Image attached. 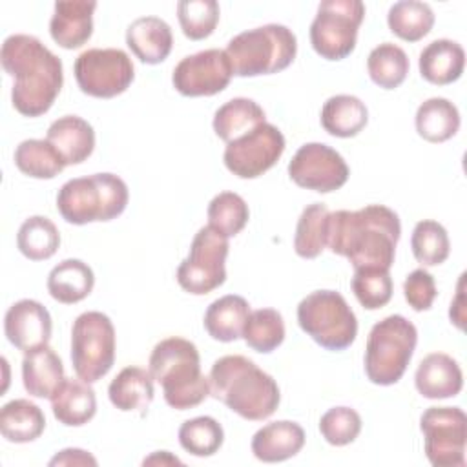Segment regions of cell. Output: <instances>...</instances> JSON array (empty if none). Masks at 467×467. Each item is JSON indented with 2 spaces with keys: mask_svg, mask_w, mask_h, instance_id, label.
Returning <instances> with one entry per match:
<instances>
[{
  "mask_svg": "<svg viewBox=\"0 0 467 467\" xmlns=\"http://www.w3.org/2000/svg\"><path fill=\"white\" fill-rule=\"evenodd\" d=\"M401 223L394 210L368 204L361 210H337L328 213L327 246L347 257L356 268H385L394 263Z\"/></svg>",
  "mask_w": 467,
  "mask_h": 467,
  "instance_id": "6da1fadb",
  "label": "cell"
},
{
  "mask_svg": "<svg viewBox=\"0 0 467 467\" xmlns=\"http://www.w3.org/2000/svg\"><path fill=\"white\" fill-rule=\"evenodd\" d=\"M4 71L15 78L13 108L24 117H40L53 106L64 84L62 60L33 35H9L0 49Z\"/></svg>",
  "mask_w": 467,
  "mask_h": 467,
  "instance_id": "7a4b0ae2",
  "label": "cell"
},
{
  "mask_svg": "<svg viewBox=\"0 0 467 467\" xmlns=\"http://www.w3.org/2000/svg\"><path fill=\"white\" fill-rule=\"evenodd\" d=\"M210 396L250 421L270 418L279 407L275 379L252 359L232 354L213 361L210 368Z\"/></svg>",
  "mask_w": 467,
  "mask_h": 467,
  "instance_id": "3957f363",
  "label": "cell"
},
{
  "mask_svg": "<svg viewBox=\"0 0 467 467\" xmlns=\"http://www.w3.org/2000/svg\"><path fill=\"white\" fill-rule=\"evenodd\" d=\"M148 365L171 409H193L210 396V379L201 372L199 350L192 341L177 336L159 341Z\"/></svg>",
  "mask_w": 467,
  "mask_h": 467,
  "instance_id": "277c9868",
  "label": "cell"
},
{
  "mask_svg": "<svg viewBox=\"0 0 467 467\" xmlns=\"http://www.w3.org/2000/svg\"><path fill=\"white\" fill-rule=\"evenodd\" d=\"M130 192L115 173H93L64 182L57 193V210L69 224L106 223L119 217L128 206Z\"/></svg>",
  "mask_w": 467,
  "mask_h": 467,
  "instance_id": "5b68a950",
  "label": "cell"
},
{
  "mask_svg": "<svg viewBox=\"0 0 467 467\" xmlns=\"http://www.w3.org/2000/svg\"><path fill=\"white\" fill-rule=\"evenodd\" d=\"M224 53L234 75L259 77L286 69L297 53V38L283 24H265L235 35Z\"/></svg>",
  "mask_w": 467,
  "mask_h": 467,
  "instance_id": "8992f818",
  "label": "cell"
},
{
  "mask_svg": "<svg viewBox=\"0 0 467 467\" xmlns=\"http://www.w3.org/2000/svg\"><path fill=\"white\" fill-rule=\"evenodd\" d=\"M418 343L416 327L392 314L378 321L367 337L365 374L374 385H394L405 374Z\"/></svg>",
  "mask_w": 467,
  "mask_h": 467,
  "instance_id": "52a82bcc",
  "label": "cell"
},
{
  "mask_svg": "<svg viewBox=\"0 0 467 467\" xmlns=\"http://www.w3.org/2000/svg\"><path fill=\"white\" fill-rule=\"evenodd\" d=\"M297 323L319 347L345 350L358 336V319L336 290H316L297 305Z\"/></svg>",
  "mask_w": 467,
  "mask_h": 467,
  "instance_id": "ba28073f",
  "label": "cell"
},
{
  "mask_svg": "<svg viewBox=\"0 0 467 467\" xmlns=\"http://www.w3.org/2000/svg\"><path fill=\"white\" fill-rule=\"evenodd\" d=\"M115 361V327L97 310L80 314L71 327V363L75 374L95 383L104 378Z\"/></svg>",
  "mask_w": 467,
  "mask_h": 467,
  "instance_id": "9c48e42d",
  "label": "cell"
},
{
  "mask_svg": "<svg viewBox=\"0 0 467 467\" xmlns=\"http://www.w3.org/2000/svg\"><path fill=\"white\" fill-rule=\"evenodd\" d=\"M365 18V4L359 0H323L310 24V44L327 60L347 58L358 40V29Z\"/></svg>",
  "mask_w": 467,
  "mask_h": 467,
  "instance_id": "30bf717a",
  "label": "cell"
},
{
  "mask_svg": "<svg viewBox=\"0 0 467 467\" xmlns=\"http://www.w3.org/2000/svg\"><path fill=\"white\" fill-rule=\"evenodd\" d=\"M228 237L212 226H202L192 239L188 257L177 268V283L193 296H204L219 288L226 281Z\"/></svg>",
  "mask_w": 467,
  "mask_h": 467,
  "instance_id": "8fae6325",
  "label": "cell"
},
{
  "mask_svg": "<svg viewBox=\"0 0 467 467\" xmlns=\"http://www.w3.org/2000/svg\"><path fill=\"white\" fill-rule=\"evenodd\" d=\"M73 73L80 91L95 99H113L124 93L135 78L130 55L119 47L82 51L75 60Z\"/></svg>",
  "mask_w": 467,
  "mask_h": 467,
  "instance_id": "7c38bea8",
  "label": "cell"
},
{
  "mask_svg": "<svg viewBox=\"0 0 467 467\" xmlns=\"http://www.w3.org/2000/svg\"><path fill=\"white\" fill-rule=\"evenodd\" d=\"M425 456L434 467H463L467 416L460 407H429L420 418Z\"/></svg>",
  "mask_w": 467,
  "mask_h": 467,
  "instance_id": "4fadbf2b",
  "label": "cell"
},
{
  "mask_svg": "<svg viewBox=\"0 0 467 467\" xmlns=\"http://www.w3.org/2000/svg\"><path fill=\"white\" fill-rule=\"evenodd\" d=\"M285 137L277 126L263 122L230 140L224 148V166L239 179H255L268 171L285 151Z\"/></svg>",
  "mask_w": 467,
  "mask_h": 467,
  "instance_id": "5bb4252c",
  "label": "cell"
},
{
  "mask_svg": "<svg viewBox=\"0 0 467 467\" xmlns=\"http://www.w3.org/2000/svg\"><path fill=\"white\" fill-rule=\"evenodd\" d=\"M288 175L299 188L330 193L348 181L350 170L334 148L323 142H306L288 162Z\"/></svg>",
  "mask_w": 467,
  "mask_h": 467,
  "instance_id": "9a60e30c",
  "label": "cell"
},
{
  "mask_svg": "<svg viewBox=\"0 0 467 467\" xmlns=\"http://www.w3.org/2000/svg\"><path fill=\"white\" fill-rule=\"evenodd\" d=\"M234 69L223 49H204L184 57L171 73L173 88L184 97H212L228 88Z\"/></svg>",
  "mask_w": 467,
  "mask_h": 467,
  "instance_id": "2e32d148",
  "label": "cell"
},
{
  "mask_svg": "<svg viewBox=\"0 0 467 467\" xmlns=\"http://www.w3.org/2000/svg\"><path fill=\"white\" fill-rule=\"evenodd\" d=\"M4 330L11 345L22 352H27L49 343L53 323L47 308L42 303L35 299H20L7 308Z\"/></svg>",
  "mask_w": 467,
  "mask_h": 467,
  "instance_id": "e0dca14e",
  "label": "cell"
},
{
  "mask_svg": "<svg viewBox=\"0 0 467 467\" xmlns=\"http://www.w3.org/2000/svg\"><path fill=\"white\" fill-rule=\"evenodd\" d=\"M97 2L58 0L49 20L51 38L64 49L84 46L93 33V11Z\"/></svg>",
  "mask_w": 467,
  "mask_h": 467,
  "instance_id": "ac0fdd59",
  "label": "cell"
},
{
  "mask_svg": "<svg viewBox=\"0 0 467 467\" xmlns=\"http://www.w3.org/2000/svg\"><path fill=\"white\" fill-rule=\"evenodd\" d=\"M414 385L423 398L445 400L460 394L463 374L454 358L443 352H432L420 361L414 374Z\"/></svg>",
  "mask_w": 467,
  "mask_h": 467,
  "instance_id": "d6986e66",
  "label": "cell"
},
{
  "mask_svg": "<svg viewBox=\"0 0 467 467\" xmlns=\"http://www.w3.org/2000/svg\"><path fill=\"white\" fill-rule=\"evenodd\" d=\"M46 140L67 164L84 162L95 148L93 126L78 115H64L51 122Z\"/></svg>",
  "mask_w": 467,
  "mask_h": 467,
  "instance_id": "ffe728a7",
  "label": "cell"
},
{
  "mask_svg": "<svg viewBox=\"0 0 467 467\" xmlns=\"http://www.w3.org/2000/svg\"><path fill=\"white\" fill-rule=\"evenodd\" d=\"M126 44L140 62L161 64L173 46L171 27L159 16L135 18L126 29Z\"/></svg>",
  "mask_w": 467,
  "mask_h": 467,
  "instance_id": "44dd1931",
  "label": "cell"
},
{
  "mask_svg": "<svg viewBox=\"0 0 467 467\" xmlns=\"http://www.w3.org/2000/svg\"><path fill=\"white\" fill-rule=\"evenodd\" d=\"M305 445V431L299 423L279 420L261 427L252 438V452L265 463H277L296 456Z\"/></svg>",
  "mask_w": 467,
  "mask_h": 467,
  "instance_id": "7402d4cb",
  "label": "cell"
},
{
  "mask_svg": "<svg viewBox=\"0 0 467 467\" xmlns=\"http://www.w3.org/2000/svg\"><path fill=\"white\" fill-rule=\"evenodd\" d=\"M49 400L53 416L67 427H80L97 412L95 390L80 378H64Z\"/></svg>",
  "mask_w": 467,
  "mask_h": 467,
  "instance_id": "603a6c76",
  "label": "cell"
},
{
  "mask_svg": "<svg viewBox=\"0 0 467 467\" xmlns=\"http://www.w3.org/2000/svg\"><path fill=\"white\" fill-rule=\"evenodd\" d=\"M420 75L436 86L456 82L465 67L463 47L449 38H438L427 44L418 58Z\"/></svg>",
  "mask_w": 467,
  "mask_h": 467,
  "instance_id": "cb8c5ba5",
  "label": "cell"
},
{
  "mask_svg": "<svg viewBox=\"0 0 467 467\" xmlns=\"http://www.w3.org/2000/svg\"><path fill=\"white\" fill-rule=\"evenodd\" d=\"M64 379V365L58 354L49 347L24 352L22 359V381L27 394L35 398H51L57 387Z\"/></svg>",
  "mask_w": 467,
  "mask_h": 467,
  "instance_id": "d4e9b609",
  "label": "cell"
},
{
  "mask_svg": "<svg viewBox=\"0 0 467 467\" xmlns=\"http://www.w3.org/2000/svg\"><path fill=\"white\" fill-rule=\"evenodd\" d=\"M95 285L89 265L80 259H64L47 275L49 296L64 305H75L86 299Z\"/></svg>",
  "mask_w": 467,
  "mask_h": 467,
  "instance_id": "484cf974",
  "label": "cell"
},
{
  "mask_svg": "<svg viewBox=\"0 0 467 467\" xmlns=\"http://www.w3.org/2000/svg\"><path fill=\"white\" fill-rule=\"evenodd\" d=\"M250 314V305L244 297L228 294L213 303L204 312V328L215 339L223 343L243 337L244 321Z\"/></svg>",
  "mask_w": 467,
  "mask_h": 467,
  "instance_id": "4316f807",
  "label": "cell"
},
{
  "mask_svg": "<svg viewBox=\"0 0 467 467\" xmlns=\"http://www.w3.org/2000/svg\"><path fill=\"white\" fill-rule=\"evenodd\" d=\"M368 122L365 102L354 95H334L321 108V126L339 139L356 137Z\"/></svg>",
  "mask_w": 467,
  "mask_h": 467,
  "instance_id": "83f0119b",
  "label": "cell"
},
{
  "mask_svg": "<svg viewBox=\"0 0 467 467\" xmlns=\"http://www.w3.org/2000/svg\"><path fill=\"white\" fill-rule=\"evenodd\" d=\"M153 394V378L150 370L140 367L122 368L108 387L111 405L122 412L148 409Z\"/></svg>",
  "mask_w": 467,
  "mask_h": 467,
  "instance_id": "f1b7e54d",
  "label": "cell"
},
{
  "mask_svg": "<svg viewBox=\"0 0 467 467\" xmlns=\"http://www.w3.org/2000/svg\"><path fill=\"white\" fill-rule=\"evenodd\" d=\"M46 429L42 409L24 398L7 401L0 410V432L11 443L35 441Z\"/></svg>",
  "mask_w": 467,
  "mask_h": 467,
  "instance_id": "f546056e",
  "label": "cell"
},
{
  "mask_svg": "<svg viewBox=\"0 0 467 467\" xmlns=\"http://www.w3.org/2000/svg\"><path fill=\"white\" fill-rule=\"evenodd\" d=\"M265 109L252 99L235 97L217 108L213 115V131L226 144L250 130L257 128L265 120Z\"/></svg>",
  "mask_w": 467,
  "mask_h": 467,
  "instance_id": "4dcf8cb0",
  "label": "cell"
},
{
  "mask_svg": "<svg viewBox=\"0 0 467 467\" xmlns=\"http://www.w3.org/2000/svg\"><path fill=\"white\" fill-rule=\"evenodd\" d=\"M416 131L427 142H445L460 130L458 108L443 97H432L420 104L416 111Z\"/></svg>",
  "mask_w": 467,
  "mask_h": 467,
  "instance_id": "1f68e13d",
  "label": "cell"
},
{
  "mask_svg": "<svg viewBox=\"0 0 467 467\" xmlns=\"http://www.w3.org/2000/svg\"><path fill=\"white\" fill-rule=\"evenodd\" d=\"M387 24L398 38L418 42L431 33L434 26V13L425 2L400 0L390 5Z\"/></svg>",
  "mask_w": 467,
  "mask_h": 467,
  "instance_id": "d6a6232c",
  "label": "cell"
},
{
  "mask_svg": "<svg viewBox=\"0 0 467 467\" xmlns=\"http://www.w3.org/2000/svg\"><path fill=\"white\" fill-rule=\"evenodd\" d=\"M20 254L31 261H46L60 246V234L55 223L44 215L27 217L16 234Z\"/></svg>",
  "mask_w": 467,
  "mask_h": 467,
  "instance_id": "836d02e7",
  "label": "cell"
},
{
  "mask_svg": "<svg viewBox=\"0 0 467 467\" xmlns=\"http://www.w3.org/2000/svg\"><path fill=\"white\" fill-rule=\"evenodd\" d=\"M13 159L16 168L33 179H53L66 168L64 159L44 139L22 140L16 146Z\"/></svg>",
  "mask_w": 467,
  "mask_h": 467,
  "instance_id": "e575fe53",
  "label": "cell"
},
{
  "mask_svg": "<svg viewBox=\"0 0 467 467\" xmlns=\"http://www.w3.org/2000/svg\"><path fill=\"white\" fill-rule=\"evenodd\" d=\"M409 66L410 64L407 53L392 42L376 46L367 58V71L370 80L383 89H394L401 86L407 78Z\"/></svg>",
  "mask_w": 467,
  "mask_h": 467,
  "instance_id": "d590c367",
  "label": "cell"
},
{
  "mask_svg": "<svg viewBox=\"0 0 467 467\" xmlns=\"http://www.w3.org/2000/svg\"><path fill=\"white\" fill-rule=\"evenodd\" d=\"M328 208L323 202L308 204L297 221L294 250L303 259H316L327 246Z\"/></svg>",
  "mask_w": 467,
  "mask_h": 467,
  "instance_id": "8d00e7d4",
  "label": "cell"
},
{
  "mask_svg": "<svg viewBox=\"0 0 467 467\" xmlns=\"http://www.w3.org/2000/svg\"><path fill=\"white\" fill-rule=\"evenodd\" d=\"M244 343L261 354H270L285 339L283 316L274 308H259L248 314L243 328Z\"/></svg>",
  "mask_w": 467,
  "mask_h": 467,
  "instance_id": "74e56055",
  "label": "cell"
},
{
  "mask_svg": "<svg viewBox=\"0 0 467 467\" xmlns=\"http://www.w3.org/2000/svg\"><path fill=\"white\" fill-rule=\"evenodd\" d=\"M224 441V431L221 423L212 416H197L186 420L179 427L181 447L199 458L215 454Z\"/></svg>",
  "mask_w": 467,
  "mask_h": 467,
  "instance_id": "f35d334b",
  "label": "cell"
},
{
  "mask_svg": "<svg viewBox=\"0 0 467 467\" xmlns=\"http://www.w3.org/2000/svg\"><path fill=\"white\" fill-rule=\"evenodd\" d=\"M410 248L418 263L423 266H438L449 257L451 241L447 230L440 223L423 219L416 223L412 230Z\"/></svg>",
  "mask_w": 467,
  "mask_h": 467,
  "instance_id": "ab89813d",
  "label": "cell"
},
{
  "mask_svg": "<svg viewBox=\"0 0 467 467\" xmlns=\"http://www.w3.org/2000/svg\"><path fill=\"white\" fill-rule=\"evenodd\" d=\"M248 219V204L239 193L221 192L208 204V226L224 237L237 235L246 226Z\"/></svg>",
  "mask_w": 467,
  "mask_h": 467,
  "instance_id": "60d3db41",
  "label": "cell"
},
{
  "mask_svg": "<svg viewBox=\"0 0 467 467\" xmlns=\"http://www.w3.org/2000/svg\"><path fill=\"white\" fill-rule=\"evenodd\" d=\"M219 4L215 0H181L177 18L181 29L190 40L208 38L219 22Z\"/></svg>",
  "mask_w": 467,
  "mask_h": 467,
  "instance_id": "b9f144b4",
  "label": "cell"
},
{
  "mask_svg": "<svg viewBox=\"0 0 467 467\" xmlns=\"http://www.w3.org/2000/svg\"><path fill=\"white\" fill-rule=\"evenodd\" d=\"M350 286L367 310H378L392 297V277L385 268H356Z\"/></svg>",
  "mask_w": 467,
  "mask_h": 467,
  "instance_id": "7bdbcfd3",
  "label": "cell"
},
{
  "mask_svg": "<svg viewBox=\"0 0 467 467\" xmlns=\"http://www.w3.org/2000/svg\"><path fill=\"white\" fill-rule=\"evenodd\" d=\"M319 432L330 445H348L361 432V416L350 407H332L321 416Z\"/></svg>",
  "mask_w": 467,
  "mask_h": 467,
  "instance_id": "ee69618b",
  "label": "cell"
},
{
  "mask_svg": "<svg viewBox=\"0 0 467 467\" xmlns=\"http://www.w3.org/2000/svg\"><path fill=\"white\" fill-rule=\"evenodd\" d=\"M403 296L416 312L429 310L438 296L434 277L425 268L412 270L403 281Z\"/></svg>",
  "mask_w": 467,
  "mask_h": 467,
  "instance_id": "f6af8a7d",
  "label": "cell"
},
{
  "mask_svg": "<svg viewBox=\"0 0 467 467\" xmlns=\"http://www.w3.org/2000/svg\"><path fill=\"white\" fill-rule=\"evenodd\" d=\"M49 465H97V460L84 449H64L49 460Z\"/></svg>",
  "mask_w": 467,
  "mask_h": 467,
  "instance_id": "bcb514c9",
  "label": "cell"
},
{
  "mask_svg": "<svg viewBox=\"0 0 467 467\" xmlns=\"http://www.w3.org/2000/svg\"><path fill=\"white\" fill-rule=\"evenodd\" d=\"M463 292H465V274L460 275L456 297L451 301V308H449L451 323H454L460 330L465 328V294Z\"/></svg>",
  "mask_w": 467,
  "mask_h": 467,
  "instance_id": "7dc6e473",
  "label": "cell"
},
{
  "mask_svg": "<svg viewBox=\"0 0 467 467\" xmlns=\"http://www.w3.org/2000/svg\"><path fill=\"white\" fill-rule=\"evenodd\" d=\"M144 465H181L182 462L177 458V456H173V454H170L168 451H157V452H153L151 456H148V458H144V462H142Z\"/></svg>",
  "mask_w": 467,
  "mask_h": 467,
  "instance_id": "c3c4849f",
  "label": "cell"
}]
</instances>
